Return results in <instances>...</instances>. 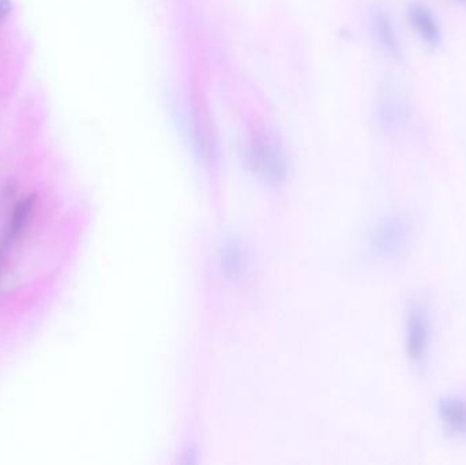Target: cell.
<instances>
[{
    "label": "cell",
    "mask_w": 466,
    "mask_h": 465,
    "mask_svg": "<svg viewBox=\"0 0 466 465\" xmlns=\"http://www.w3.org/2000/svg\"><path fill=\"white\" fill-rule=\"evenodd\" d=\"M223 267L226 268L227 272L236 276L241 272L244 265L243 251L238 243L228 242L224 245L223 248Z\"/></svg>",
    "instance_id": "obj_8"
},
{
    "label": "cell",
    "mask_w": 466,
    "mask_h": 465,
    "mask_svg": "<svg viewBox=\"0 0 466 465\" xmlns=\"http://www.w3.org/2000/svg\"><path fill=\"white\" fill-rule=\"evenodd\" d=\"M459 3H462V5H466V0H457Z\"/></svg>",
    "instance_id": "obj_10"
},
{
    "label": "cell",
    "mask_w": 466,
    "mask_h": 465,
    "mask_svg": "<svg viewBox=\"0 0 466 465\" xmlns=\"http://www.w3.org/2000/svg\"><path fill=\"white\" fill-rule=\"evenodd\" d=\"M432 324L429 306L421 299H413L405 316V351L410 365L423 369L431 349Z\"/></svg>",
    "instance_id": "obj_1"
},
{
    "label": "cell",
    "mask_w": 466,
    "mask_h": 465,
    "mask_svg": "<svg viewBox=\"0 0 466 465\" xmlns=\"http://www.w3.org/2000/svg\"><path fill=\"white\" fill-rule=\"evenodd\" d=\"M437 412L443 430L454 439L466 441V399L457 395L443 396L438 401Z\"/></svg>",
    "instance_id": "obj_4"
},
{
    "label": "cell",
    "mask_w": 466,
    "mask_h": 465,
    "mask_svg": "<svg viewBox=\"0 0 466 465\" xmlns=\"http://www.w3.org/2000/svg\"><path fill=\"white\" fill-rule=\"evenodd\" d=\"M246 158L252 171L266 182H284L288 175V161L279 142L268 136H255L246 147Z\"/></svg>",
    "instance_id": "obj_3"
},
{
    "label": "cell",
    "mask_w": 466,
    "mask_h": 465,
    "mask_svg": "<svg viewBox=\"0 0 466 465\" xmlns=\"http://www.w3.org/2000/svg\"><path fill=\"white\" fill-rule=\"evenodd\" d=\"M370 22H371L372 33L380 45L391 56L400 57L401 49H400L399 37L388 14L382 8H374L370 16Z\"/></svg>",
    "instance_id": "obj_7"
},
{
    "label": "cell",
    "mask_w": 466,
    "mask_h": 465,
    "mask_svg": "<svg viewBox=\"0 0 466 465\" xmlns=\"http://www.w3.org/2000/svg\"><path fill=\"white\" fill-rule=\"evenodd\" d=\"M412 224L401 216H389L372 227L369 248L372 256L382 259L401 257L412 243Z\"/></svg>",
    "instance_id": "obj_2"
},
{
    "label": "cell",
    "mask_w": 466,
    "mask_h": 465,
    "mask_svg": "<svg viewBox=\"0 0 466 465\" xmlns=\"http://www.w3.org/2000/svg\"><path fill=\"white\" fill-rule=\"evenodd\" d=\"M11 11L10 0H0V22L8 15Z\"/></svg>",
    "instance_id": "obj_9"
},
{
    "label": "cell",
    "mask_w": 466,
    "mask_h": 465,
    "mask_svg": "<svg viewBox=\"0 0 466 465\" xmlns=\"http://www.w3.org/2000/svg\"><path fill=\"white\" fill-rule=\"evenodd\" d=\"M35 207V197H27V198L22 199L16 205L15 209H14L10 221H8L7 228H5V234H3L2 239H0V267H2L3 261H5V256H7L13 243L18 239L19 235L24 234L27 224L32 220Z\"/></svg>",
    "instance_id": "obj_5"
},
{
    "label": "cell",
    "mask_w": 466,
    "mask_h": 465,
    "mask_svg": "<svg viewBox=\"0 0 466 465\" xmlns=\"http://www.w3.org/2000/svg\"><path fill=\"white\" fill-rule=\"evenodd\" d=\"M407 15L410 26L415 29L424 43L432 46L441 43V27L429 5L419 2L410 3Z\"/></svg>",
    "instance_id": "obj_6"
}]
</instances>
